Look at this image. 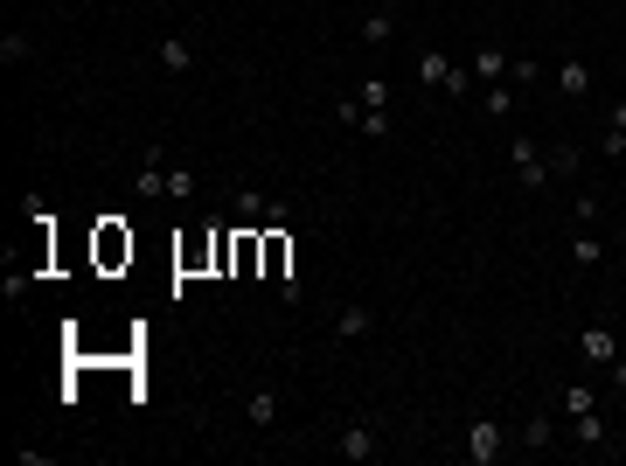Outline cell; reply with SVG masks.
<instances>
[{
  "label": "cell",
  "instance_id": "cell-6",
  "mask_svg": "<svg viewBox=\"0 0 626 466\" xmlns=\"http://www.w3.org/2000/svg\"><path fill=\"white\" fill-rule=\"evenodd\" d=\"M334 453H341V460H355V466L383 460V425H341V439H334Z\"/></svg>",
  "mask_w": 626,
  "mask_h": 466
},
{
  "label": "cell",
  "instance_id": "cell-25",
  "mask_svg": "<svg viewBox=\"0 0 626 466\" xmlns=\"http://www.w3.org/2000/svg\"><path fill=\"white\" fill-rule=\"evenodd\" d=\"M362 105H376V112H390V84L383 77H362V91H355Z\"/></svg>",
  "mask_w": 626,
  "mask_h": 466
},
{
  "label": "cell",
  "instance_id": "cell-13",
  "mask_svg": "<svg viewBox=\"0 0 626 466\" xmlns=\"http://www.w3.org/2000/svg\"><path fill=\"white\" fill-rule=\"evenodd\" d=\"M244 418H251V432H272V425H279V390L258 383V390L244 397Z\"/></svg>",
  "mask_w": 626,
  "mask_h": 466
},
{
  "label": "cell",
  "instance_id": "cell-10",
  "mask_svg": "<svg viewBox=\"0 0 626 466\" xmlns=\"http://www.w3.org/2000/svg\"><path fill=\"white\" fill-rule=\"evenodd\" d=\"M237 216H251V223H293V209L272 202V195H258V188H237Z\"/></svg>",
  "mask_w": 626,
  "mask_h": 466
},
{
  "label": "cell",
  "instance_id": "cell-17",
  "mask_svg": "<svg viewBox=\"0 0 626 466\" xmlns=\"http://www.w3.org/2000/svg\"><path fill=\"white\" fill-rule=\"evenodd\" d=\"M28 56H35V42H28L21 28H0V63H7V70H21Z\"/></svg>",
  "mask_w": 626,
  "mask_h": 466
},
{
  "label": "cell",
  "instance_id": "cell-7",
  "mask_svg": "<svg viewBox=\"0 0 626 466\" xmlns=\"http://www.w3.org/2000/svg\"><path fill=\"white\" fill-rule=\"evenodd\" d=\"M515 181H522V188H550V181H557V174H550V154H543V147H536V140H522V133H515Z\"/></svg>",
  "mask_w": 626,
  "mask_h": 466
},
{
  "label": "cell",
  "instance_id": "cell-11",
  "mask_svg": "<svg viewBox=\"0 0 626 466\" xmlns=\"http://www.w3.org/2000/svg\"><path fill=\"white\" fill-rule=\"evenodd\" d=\"M508 56H515V49H501V42H480V49H473V84H501V77H508Z\"/></svg>",
  "mask_w": 626,
  "mask_h": 466
},
{
  "label": "cell",
  "instance_id": "cell-19",
  "mask_svg": "<svg viewBox=\"0 0 626 466\" xmlns=\"http://www.w3.org/2000/svg\"><path fill=\"white\" fill-rule=\"evenodd\" d=\"M571 439H578L585 453H599V446H606V418H599V411H585V418H571Z\"/></svg>",
  "mask_w": 626,
  "mask_h": 466
},
{
  "label": "cell",
  "instance_id": "cell-27",
  "mask_svg": "<svg viewBox=\"0 0 626 466\" xmlns=\"http://www.w3.org/2000/svg\"><path fill=\"white\" fill-rule=\"evenodd\" d=\"M606 133H626V98L613 105V112H606Z\"/></svg>",
  "mask_w": 626,
  "mask_h": 466
},
{
  "label": "cell",
  "instance_id": "cell-28",
  "mask_svg": "<svg viewBox=\"0 0 626 466\" xmlns=\"http://www.w3.org/2000/svg\"><path fill=\"white\" fill-rule=\"evenodd\" d=\"M620 244H626V216H620Z\"/></svg>",
  "mask_w": 626,
  "mask_h": 466
},
{
  "label": "cell",
  "instance_id": "cell-8",
  "mask_svg": "<svg viewBox=\"0 0 626 466\" xmlns=\"http://www.w3.org/2000/svg\"><path fill=\"white\" fill-rule=\"evenodd\" d=\"M355 35H362V49H390V35H397V7H390V0H376V7L355 21Z\"/></svg>",
  "mask_w": 626,
  "mask_h": 466
},
{
  "label": "cell",
  "instance_id": "cell-9",
  "mask_svg": "<svg viewBox=\"0 0 626 466\" xmlns=\"http://www.w3.org/2000/svg\"><path fill=\"white\" fill-rule=\"evenodd\" d=\"M133 195H140V202H160V195H167V154H160V147L133 167Z\"/></svg>",
  "mask_w": 626,
  "mask_h": 466
},
{
  "label": "cell",
  "instance_id": "cell-16",
  "mask_svg": "<svg viewBox=\"0 0 626 466\" xmlns=\"http://www.w3.org/2000/svg\"><path fill=\"white\" fill-rule=\"evenodd\" d=\"M571 265H578V272L606 265V237H599V230H571Z\"/></svg>",
  "mask_w": 626,
  "mask_h": 466
},
{
  "label": "cell",
  "instance_id": "cell-15",
  "mask_svg": "<svg viewBox=\"0 0 626 466\" xmlns=\"http://www.w3.org/2000/svg\"><path fill=\"white\" fill-rule=\"evenodd\" d=\"M550 446H557V418L550 411H529L522 418V453H550Z\"/></svg>",
  "mask_w": 626,
  "mask_h": 466
},
{
  "label": "cell",
  "instance_id": "cell-23",
  "mask_svg": "<svg viewBox=\"0 0 626 466\" xmlns=\"http://www.w3.org/2000/svg\"><path fill=\"white\" fill-rule=\"evenodd\" d=\"M599 209H606V202H599V188H585V195L571 202V223H578V230H592V223H599Z\"/></svg>",
  "mask_w": 626,
  "mask_h": 466
},
{
  "label": "cell",
  "instance_id": "cell-5",
  "mask_svg": "<svg viewBox=\"0 0 626 466\" xmlns=\"http://www.w3.org/2000/svg\"><path fill=\"white\" fill-rule=\"evenodd\" d=\"M578 355H585V369H613V355H620V327H606V320H592L585 334H578Z\"/></svg>",
  "mask_w": 626,
  "mask_h": 466
},
{
  "label": "cell",
  "instance_id": "cell-4",
  "mask_svg": "<svg viewBox=\"0 0 626 466\" xmlns=\"http://www.w3.org/2000/svg\"><path fill=\"white\" fill-rule=\"evenodd\" d=\"M334 126H341V133L390 140V112H376V105H362V98H341V105H334Z\"/></svg>",
  "mask_w": 626,
  "mask_h": 466
},
{
  "label": "cell",
  "instance_id": "cell-20",
  "mask_svg": "<svg viewBox=\"0 0 626 466\" xmlns=\"http://www.w3.org/2000/svg\"><path fill=\"white\" fill-rule=\"evenodd\" d=\"M543 154H550V174H564V181H571V174L585 167V154H578L571 140H557V147H543Z\"/></svg>",
  "mask_w": 626,
  "mask_h": 466
},
{
  "label": "cell",
  "instance_id": "cell-14",
  "mask_svg": "<svg viewBox=\"0 0 626 466\" xmlns=\"http://www.w3.org/2000/svg\"><path fill=\"white\" fill-rule=\"evenodd\" d=\"M154 63L167 70V77H188V70H195V49H188L181 35H160V42H154Z\"/></svg>",
  "mask_w": 626,
  "mask_h": 466
},
{
  "label": "cell",
  "instance_id": "cell-18",
  "mask_svg": "<svg viewBox=\"0 0 626 466\" xmlns=\"http://www.w3.org/2000/svg\"><path fill=\"white\" fill-rule=\"evenodd\" d=\"M480 112H487V119L515 112V84H508V77H501V84H480Z\"/></svg>",
  "mask_w": 626,
  "mask_h": 466
},
{
  "label": "cell",
  "instance_id": "cell-3",
  "mask_svg": "<svg viewBox=\"0 0 626 466\" xmlns=\"http://www.w3.org/2000/svg\"><path fill=\"white\" fill-rule=\"evenodd\" d=\"M550 84H557V98H564V105H585V98L599 91V77H592V63H585V56H564V63L550 70Z\"/></svg>",
  "mask_w": 626,
  "mask_h": 466
},
{
  "label": "cell",
  "instance_id": "cell-12",
  "mask_svg": "<svg viewBox=\"0 0 626 466\" xmlns=\"http://www.w3.org/2000/svg\"><path fill=\"white\" fill-rule=\"evenodd\" d=\"M334 334H341V341H369V334H376V307L348 300V307L334 313Z\"/></svg>",
  "mask_w": 626,
  "mask_h": 466
},
{
  "label": "cell",
  "instance_id": "cell-29",
  "mask_svg": "<svg viewBox=\"0 0 626 466\" xmlns=\"http://www.w3.org/2000/svg\"><path fill=\"white\" fill-rule=\"evenodd\" d=\"M620 348H626V327H620Z\"/></svg>",
  "mask_w": 626,
  "mask_h": 466
},
{
  "label": "cell",
  "instance_id": "cell-2",
  "mask_svg": "<svg viewBox=\"0 0 626 466\" xmlns=\"http://www.w3.org/2000/svg\"><path fill=\"white\" fill-rule=\"evenodd\" d=\"M460 453H467L473 466H494L501 453H508V425H501V418H473L467 439H460Z\"/></svg>",
  "mask_w": 626,
  "mask_h": 466
},
{
  "label": "cell",
  "instance_id": "cell-22",
  "mask_svg": "<svg viewBox=\"0 0 626 466\" xmlns=\"http://www.w3.org/2000/svg\"><path fill=\"white\" fill-rule=\"evenodd\" d=\"M508 84L522 91V84H543V63L536 56H508Z\"/></svg>",
  "mask_w": 626,
  "mask_h": 466
},
{
  "label": "cell",
  "instance_id": "cell-26",
  "mask_svg": "<svg viewBox=\"0 0 626 466\" xmlns=\"http://www.w3.org/2000/svg\"><path fill=\"white\" fill-rule=\"evenodd\" d=\"M606 383H613V390H626V348L613 355V369H606Z\"/></svg>",
  "mask_w": 626,
  "mask_h": 466
},
{
  "label": "cell",
  "instance_id": "cell-21",
  "mask_svg": "<svg viewBox=\"0 0 626 466\" xmlns=\"http://www.w3.org/2000/svg\"><path fill=\"white\" fill-rule=\"evenodd\" d=\"M585 411H599V390L592 383H571L564 390V418H585Z\"/></svg>",
  "mask_w": 626,
  "mask_h": 466
},
{
  "label": "cell",
  "instance_id": "cell-1",
  "mask_svg": "<svg viewBox=\"0 0 626 466\" xmlns=\"http://www.w3.org/2000/svg\"><path fill=\"white\" fill-rule=\"evenodd\" d=\"M418 84L439 91V98H480L473 70H467V63H453L446 49H418Z\"/></svg>",
  "mask_w": 626,
  "mask_h": 466
},
{
  "label": "cell",
  "instance_id": "cell-24",
  "mask_svg": "<svg viewBox=\"0 0 626 466\" xmlns=\"http://www.w3.org/2000/svg\"><path fill=\"white\" fill-rule=\"evenodd\" d=\"M195 188H202V181H195V167H167V195H174V202H188Z\"/></svg>",
  "mask_w": 626,
  "mask_h": 466
}]
</instances>
